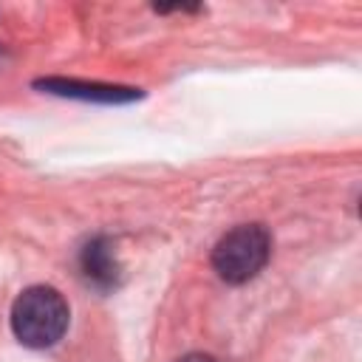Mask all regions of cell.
Returning a JSON list of instances; mask_svg holds the SVG:
<instances>
[{
  "mask_svg": "<svg viewBox=\"0 0 362 362\" xmlns=\"http://www.w3.org/2000/svg\"><path fill=\"white\" fill-rule=\"evenodd\" d=\"M272 255V238L260 223H240L229 229L212 249V269L223 283L240 286L257 277Z\"/></svg>",
  "mask_w": 362,
  "mask_h": 362,
  "instance_id": "2",
  "label": "cell"
},
{
  "mask_svg": "<svg viewBox=\"0 0 362 362\" xmlns=\"http://www.w3.org/2000/svg\"><path fill=\"white\" fill-rule=\"evenodd\" d=\"M79 269L85 274L88 283H93L96 288H116L119 277H122V266L116 257V249L107 238H93L82 246L79 255Z\"/></svg>",
  "mask_w": 362,
  "mask_h": 362,
  "instance_id": "4",
  "label": "cell"
},
{
  "mask_svg": "<svg viewBox=\"0 0 362 362\" xmlns=\"http://www.w3.org/2000/svg\"><path fill=\"white\" fill-rule=\"evenodd\" d=\"M178 362H218V359L209 356V354H187V356H181Z\"/></svg>",
  "mask_w": 362,
  "mask_h": 362,
  "instance_id": "5",
  "label": "cell"
},
{
  "mask_svg": "<svg viewBox=\"0 0 362 362\" xmlns=\"http://www.w3.org/2000/svg\"><path fill=\"white\" fill-rule=\"evenodd\" d=\"M37 88H42L45 93H57V96H71V99H82V102H107V105H119V102H133L141 93L136 88H122V85H105V82H82V79H40L34 82Z\"/></svg>",
  "mask_w": 362,
  "mask_h": 362,
  "instance_id": "3",
  "label": "cell"
},
{
  "mask_svg": "<svg viewBox=\"0 0 362 362\" xmlns=\"http://www.w3.org/2000/svg\"><path fill=\"white\" fill-rule=\"evenodd\" d=\"M71 308L51 286L25 288L11 305V331L25 348H48L68 331Z\"/></svg>",
  "mask_w": 362,
  "mask_h": 362,
  "instance_id": "1",
  "label": "cell"
}]
</instances>
